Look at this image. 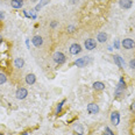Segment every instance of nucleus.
Returning a JSON list of instances; mask_svg holds the SVG:
<instances>
[{
  "label": "nucleus",
  "mask_w": 135,
  "mask_h": 135,
  "mask_svg": "<svg viewBox=\"0 0 135 135\" xmlns=\"http://www.w3.org/2000/svg\"><path fill=\"white\" fill-rule=\"evenodd\" d=\"M90 62H91V58H90L89 56H84V57L76 60L75 65H76V66H78V68H85V66L90 63Z\"/></svg>",
  "instance_id": "nucleus-1"
},
{
  "label": "nucleus",
  "mask_w": 135,
  "mask_h": 135,
  "mask_svg": "<svg viewBox=\"0 0 135 135\" xmlns=\"http://www.w3.org/2000/svg\"><path fill=\"white\" fill-rule=\"evenodd\" d=\"M125 89H126V84H125V81H123V79L121 78L120 81H119V85L117 86V90H115V95H117V98H120L123 94Z\"/></svg>",
  "instance_id": "nucleus-2"
},
{
  "label": "nucleus",
  "mask_w": 135,
  "mask_h": 135,
  "mask_svg": "<svg viewBox=\"0 0 135 135\" xmlns=\"http://www.w3.org/2000/svg\"><path fill=\"white\" fill-rule=\"evenodd\" d=\"M52 58H54L55 63H57V64H63L64 62H65V56H64V54L63 52H61V51L55 52Z\"/></svg>",
  "instance_id": "nucleus-3"
},
{
  "label": "nucleus",
  "mask_w": 135,
  "mask_h": 135,
  "mask_svg": "<svg viewBox=\"0 0 135 135\" xmlns=\"http://www.w3.org/2000/svg\"><path fill=\"white\" fill-rule=\"evenodd\" d=\"M122 47L125 48V49H133V48L135 47V42L134 40H132V38H125L122 42H121Z\"/></svg>",
  "instance_id": "nucleus-4"
},
{
  "label": "nucleus",
  "mask_w": 135,
  "mask_h": 135,
  "mask_svg": "<svg viewBox=\"0 0 135 135\" xmlns=\"http://www.w3.org/2000/svg\"><path fill=\"white\" fill-rule=\"evenodd\" d=\"M84 46H85V48L88 50H93L97 47V42L93 38H88V40H85V42H84Z\"/></svg>",
  "instance_id": "nucleus-5"
},
{
  "label": "nucleus",
  "mask_w": 135,
  "mask_h": 135,
  "mask_svg": "<svg viewBox=\"0 0 135 135\" xmlns=\"http://www.w3.org/2000/svg\"><path fill=\"white\" fill-rule=\"evenodd\" d=\"M111 122L113 123L114 126H118L120 123V114H119V112L114 111V112H112L111 113Z\"/></svg>",
  "instance_id": "nucleus-6"
},
{
  "label": "nucleus",
  "mask_w": 135,
  "mask_h": 135,
  "mask_svg": "<svg viewBox=\"0 0 135 135\" xmlns=\"http://www.w3.org/2000/svg\"><path fill=\"white\" fill-rule=\"evenodd\" d=\"M81 51V47L80 44L78 43H74L70 46V54L71 55H77V54H80Z\"/></svg>",
  "instance_id": "nucleus-7"
},
{
  "label": "nucleus",
  "mask_w": 135,
  "mask_h": 135,
  "mask_svg": "<svg viewBox=\"0 0 135 135\" xmlns=\"http://www.w3.org/2000/svg\"><path fill=\"white\" fill-rule=\"evenodd\" d=\"M88 112L90 114H97L99 113V106L94 103H91L88 105Z\"/></svg>",
  "instance_id": "nucleus-8"
},
{
  "label": "nucleus",
  "mask_w": 135,
  "mask_h": 135,
  "mask_svg": "<svg viewBox=\"0 0 135 135\" xmlns=\"http://www.w3.org/2000/svg\"><path fill=\"white\" fill-rule=\"evenodd\" d=\"M133 5V1L132 0H119V6L123 8V9H129Z\"/></svg>",
  "instance_id": "nucleus-9"
},
{
  "label": "nucleus",
  "mask_w": 135,
  "mask_h": 135,
  "mask_svg": "<svg viewBox=\"0 0 135 135\" xmlns=\"http://www.w3.org/2000/svg\"><path fill=\"white\" fill-rule=\"evenodd\" d=\"M16 98L18 99H20V100H22V99H25V98L28 95V91L26 89H23V88H21V89H19L18 91H16Z\"/></svg>",
  "instance_id": "nucleus-10"
},
{
  "label": "nucleus",
  "mask_w": 135,
  "mask_h": 135,
  "mask_svg": "<svg viewBox=\"0 0 135 135\" xmlns=\"http://www.w3.org/2000/svg\"><path fill=\"white\" fill-rule=\"evenodd\" d=\"M32 42H33V44L36 48H38V47H41L42 44H43V38H42L40 35H36V36H34V37H33Z\"/></svg>",
  "instance_id": "nucleus-11"
},
{
  "label": "nucleus",
  "mask_w": 135,
  "mask_h": 135,
  "mask_svg": "<svg viewBox=\"0 0 135 135\" xmlns=\"http://www.w3.org/2000/svg\"><path fill=\"white\" fill-rule=\"evenodd\" d=\"M113 58H114L115 64H117V65L119 66V68H121V69H122V68L125 66V62H123V58H121L119 55H114Z\"/></svg>",
  "instance_id": "nucleus-12"
},
{
  "label": "nucleus",
  "mask_w": 135,
  "mask_h": 135,
  "mask_svg": "<svg viewBox=\"0 0 135 135\" xmlns=\"http://www.w3.org/2000/svg\"><path fill=\"white\" fill-rule=\"evenodd\" d=\"M36 81V77L34 74H29L26 76V83L28 84V85H33L34 83Z\"/></svg>",
  "instance_id": "nucleus-13"
},
{
  "label": "nucleus",
  "mask_w": 135,
  "mask_h": 135,
  "mask_svg": "<svg viewBox=\"0 0 135 135\" xmlns=\"http://www.w3.org/2000/svg\"><path fill=\"white\" fill-rule=\"evenodd\" d=\"M11 5H12L13 8H21L22 6H23V0H12L11 1Z\"/></svg>",
  "instance_id": "nucleus-14"
},
{
  "label": "nucleus",
  "mask_w": 135,
  "mask_h": 135,
  "mask_svg": "<svg viewBox=\"0 0 135 135\" xmlns=\"http://www.w3.org/2000/svg\"><path fill=\"white\" fill-rule=\"evenodd\" d=\"M14 65H15V68H18V69H21V68H23L25 65V61L23 58H15V61H14Z\"/></svg>",
  "instance_id": "nucleus-15"
},
{
  "label": "nucleus",
  "mask_w": 135,
  "mask_h": 135,
  "mask_svg": "<svg viewBox=\"0 0 135 135\" xmlns=\"http://www.w3.org/2000/svg\"><path fill=\"white\" fill-rule=\"evenodd\" d=\"M92 86H93V89L97 90V91H100V90H104V89H105V84L101 83V81H94Z\"/></svg>",
  "instance_id": "nucleus-16"
},
{
  "label": "nucleus",
  "mask_w": 135,
  "mask_h": 135,
  "mask_svg": "<svg viewBox=\"0 0 135 135\" xmlns=\"http://www.w3.org/2000/svg\"><path fill=\"white\" fill-rule=\"evenodd\" d=\"M74 131L76 132V134H78V135H83L84 134V128H83V126H81V125H79V123L75 125Z\"/></svg>",
  "instance_id": "nucleus-17"
},
{
  "label": "nucleus",
  "mask_w": 135,
  "mask_h": 135,
  "mask_svg": "<svg viewBox=\"0 0 135 135\" xmlns=\"http://www.w3.org/2000/svg\"><path fill=\"white\" fill-rule=\"evenodd\" d=\"M97 40L99 42H101V43H103V42H106L107 41V34L106 33H99L98 36H97Z\"/></svg>",
  "instance_id": "nucleus-18"
},
{
  "label": "nucleus",
  "mask_w": 135,
  "mask_h": 135,
  "mask_svg": "<svg viewBox=\"0 0 135 135\" xmlns=\"http://www.w3.org/2000/svg\"><path fill=\"white\" fill-rule=\"evenodd\" d=\"M6 80H7L6 75H5V74H1V72H0V85L5 84V83H6Z\"/></svg>",
  "instance_id": "nucleus-19"
},
{
  "label": "nucleus",
  "mask_w": 135,
  "mask_h": 135,
  "mask_svg": "<svg viewBox=\"0 0 135 135\" xmlns=\"http://www.w3.org/2000/svg\"><path fill=\"white\" fill-rule=\"evenodd\" d=\"M64 103H65V100H63V101H62V103H60V104H58V106H57V109H56V114H60V113H61V111H62V107H63Z\"/></svg>",
  "instance_id": "nucleus-20"
},
{
  "label": "nucleus",
  "mask_w": 135,
  "mask_h": 135,
  "mask_svg": "<svg viewBox=\"0 0 135 135\" xmlns=\"http://www.w3.org/2000/svg\"><path fill=\"white\" fill-rule=\"evenodd\" d=\"M129 68L131 69H135V58H133V60L129 62Z\"/></svg>",
  "instance_id": "nucleus-21"
},
{
  "label": "nucleus",
  "mask_w": 135,
  "mask_h": 135,
  "mask_svg": "<svg viewBox=\"0 0 135 135\" xmlns=\"http://www.w3.org/2000/svg\"><path fill=\"white\" fill-rule=\"evenodd\" d=\"M131 111L135 114V100L133 101V103H132V105H131Z\"/></svg>",
  "instance_id": "nucleus-22"
},
{
  "label": "nucleus",
  "mask_w": 135,
  "mask_h": 135,
  "mask_svg": "<svg viewBox=\"0 0 135 135\" xmlns=\"http://www.w3.org/2000/svg\"><path fill=\"white\" fill-rule=\"evenodd\" d=\"M50 1V0H41V6H44V5H47L48 4V2H49Z\"/></svg>",
  "instance_id": "nucleus-23"
},
{
  "label": "nucleus",
  "mask_w": 135,
  "mask_h": 135,
  "mask_svg": "<svg viewBox=\"0 0 135 135\" xmlns=\"http://www.w3.org/2000/svg\"><path fill=\"white\" fill-rule=\"evenodd\" d=\"M74 29H75V27H74V26L68 27V32H69V33H72V32H74Z\"/></svg>",
  "instance_id": "nucleus-24"
},
{
  "label": "nucleus",
  "mask_w": 135,
  "mask_h": 135,
  "mask_svg": "<svg viewBox=\"0 0 135 135\" xmlns=\"http://www.w3.org/2000/svg\"><path fill=\"white\" fill-rule=\"evenodd\" d=\"M4 18H5V13L0 11V20H2V19H4Z\"/></svg>",
  "instance_id": "nucleus-25"
},
{
  "label": "nucleus",
  "mask_w": 135,
  "mask_h": 135,
  "mask_svg": "<svg viewBox=\"0 0 135 135\" xmlns=\"http://www.w3.org/2000/svg\"><path fill=\"white\" fill-rule=\"evenodd\" d=\"M69 1H70V4H77L79 0H69Z\"/></svg>",
  "instance_id": "nucleus-26"
},
{
  "label": "nucleus",
  "mask_w": 135,
  "mask_h": 135,
  "mask_svg": "<svg viewBox=\"0 0 135 135\" xmlns=\"http://www.w3.org/2000/svg\"><path fill=\"white\" fill-rule=\"evenodd\" d=\"M114 46H115V48H119V41H115V43H114Z\"/></svg>",
  "instance_id": "nucleus-27"
},
{
  "label": "nucleus",
  "mask_w": 135,
  "mask_h": 135,
  "mask_svg": "<svg viewBox=\"0 0 135 135\" xmlns=\"http://www.w3.org/2000/svg\"><path fill=\"white\" fill-rule=\"evenodd\" d=\"M30 1H32V2H36V1H37V0H30Z\"/></svg>",
  "instance_id": "nucleus-28"
},
{
  "label": "nucleus",
  "mask_w": 135,
  "mask_h": 135,
  "mask_svg": "<svg viewBox=\"0 0 135 135\" xmlns=\"http://www.w3.org/2000/svg\"><path fill=\"white\" fill-rule=\"evenodd\" d=\"M1 41H2V37H1V36H0V43H1Z\"/></svg>",
  "instance_id": "nucleus-29"
},
{
  "label": "nucleus",
  "mask_w": 135,
  "mask_h": 135,
  "mask_svg": "<svg viewBox=\"0 0 135 135\" xmlns=\"http://www.w3.org/2000/svg\"><path fill=\"white\" fill-rule=\"evenodd\" d=\"M104 135H108V134H106V133H105V134H104Z\"/></svg>",
  "instance_id": "nucleus-30"
},
{
  "label": "nucleus",
  "mask_w": 135,
  "mask_h": 135,
  "mask_svg": "<svg viewBox=\"0 0 135 135\" xmlns=\"http://www.w3.org/2000/svg\"><path fill=\"white\" fill-rule=\"evenodd\" d=\"M0 135H2V134H0Z\"/></svg>",
  "instance_id": "nucleus-31"
}]
</instances>
